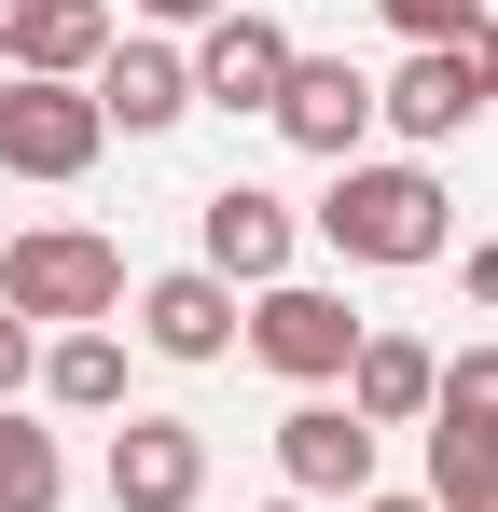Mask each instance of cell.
<instances>
[{"label":"cell","mask_w":498,"mask_h":512,"mask_svg":"<svg viewBox=\"0 0 498 512\" xmlns=\"http://www.w3.org/2000/svg\"><path fill=\"white\" fill-rule=\"evenodd\" d=\"M429 374H443V360H429L415 333H374V319H360V346H346L332 388H346V416H360V429H415V416H429Z\"/></svg>","instance_id":"obj_13"},{"label":"cell","mask_w":498,"mask_h":512,"mask_svg":"<svg viewBox=\"0 0 498 512\" xmlns=\"http://www.w3.org/2000/svg\"><path fill=\"white\" fill-rule=\"evenodd\" d=\"M388 28H402V42H471L485 0H388Z\"/></svg>","instance_id":"obj_19"},{"label":"cell","mask_w":498,"mask_h":512,"mask_svg":"<svg viewBox=\"0 0 498 512\" xmlns=\"http://www.w3.org/2000/svg\"><path fill=\"white\" fill-rule=\"evenodd\" d=\"M346 263H429L457 222H443V180L429 167H332V194L305 208Z\"/></svg>","instance_id":"obj_1"},{"label":"cell","mask_w":498,"mask_h":512,"mask_svg":"<svg viewBox=\"0 0 498 512\" xmlns=\"http://www.w3.org/2000/svg\"><path fill=\"white\" fill-rule=\"evenodd\" d=\"M0 305H14L28 333H42V319H56V333H97V319L125 305V250L83 236V222H42V236L0 250Z\"/></svg>","instance_id":"obj_2"},{"label":"cell","mask_w":498,"mask_h":512,"mask_svg":"<svg viewBox=\"0 0 498 512\" xmlns=\"http://www.w3.org/2000/svg\"><path fill=\"white\" fill-rule=\"evenodd\" d=\"M360 512H429V499H360Z\"/></svg>","instance_id":"obj_23"},{"label":"cell","mask_w":498,"mask_h":512,"mask_svg":"<svg viewBox=\"0 0 498 512\" xmlns=\"http://www.w3.org/2000/svg\"><path fill=\"white\" fill-rule=\"evenodd\" d=\"M180 70H194V97H208V111H277V84H291V28L236 0V14H208V42H194Z\"/></svg>","instance_id":"obj_8"},{"label":"cell","mask_w":498,"mask_h":512,"mask_svg":"<svg viewBox=\"0 0 498 512\" xmlns=\"http://www.w3.org/2000/svg\"><path fill=\"white\" fill-rule=\"evenodd\" d=\"M277 471H291V499H374V429L346 402H291L277 416Z\"/></svg>","instance_id":"obj_9"},{"label":"cell","mask_w":498,"mask_h":512,"mask_svg":"<svg viewBox=\"0 0 498 512\" xmlns=\"http://www.w3.org/2000/svg\"><path fill=\"white\" fill-rule=\"evenodd\" d=\"M277 139L319 153V167H360V139H374V70H346V56H291V84H277Z\"/></svg>","instance_id":"obj_6"},{"label":"cell","mask_w":498,"mask_h":512,"mask_svg":"<svg viewBox=\"0 0 498 512\" xmlns=\"http://www.w3.org/2000/svg\"><path fill=\"white\" fill-rule=\"evenodd\" d=\"M42 388H56L70 416H111V402H125V346H111V319H97V333H56V346H42Z\"/></svg>","instance_id":"obj_15"},{"label":"cell","mask_w":498,"mask_h":512,"mask_svg":"<svg viewBox=\"0 0 498 512\" xmlns=\"http://www.w3.org/2000/svg\"><path fill=\"white\" fill-rule=\"evenodd\" d=\"M194 236H208V277H222V291H263V277H291V208H277L263 180H222V194L194 208Z\"/></svg>","instance_id":"obj_10"},{"label":"cell","mask_w":498,"mask_h":512,"mask_svg":"<svg viewBox=\"0 0 498 512\" xmlns=\"http://www.w3.org/2000/svg\"><path fill=\"white\" fill-rule=\"evenodd\" d=\"M111 56V14L97 0H0V70H28V84H83Z\"/></svg>","instance_id":"obj_11"},{"label":"cell","mask_w":498,"mask_h":512,"mask_svg":"<svg viewBox=\"0 0 498 512\" xmlns=\"http://www.w3.org/2000/svg\"><path fill=\"white\" fill-rule=\"evenodd\" d=\"M249 346H263L291 388H332V374H346V346H360V319H346V291H319V277H263Z\"/></svg>","instance_id":"obj_5"},{"label":"cell","mask_w":498,"mask_h":512,"mask_svg":"<svg viewBox=\"0 0 498 512\" xmlns=\"http://www.w3.org/2000/svg\"><path fill=\"white\" fill-rule=\"evenodd\" d=\"M97 139H111V125H97L83 84H28V70L0 84V167H14V180H83Z\"/></svg>","instance_id":"obj_4"},{"label":"cell","mask_w":498,"mask_h":512,"mask_svg":"<svg viewBox=\"0 0 498 512\" xmlns=\"http://www.w3.org/2000/svg\"><path fill=\"white\" fill-rule=\"evenodd\" d=\"M83 97H97V125H125V139H166V125L194 111V70H180L166 42H111V56L83 70Z\"/></svg>","instance_id":"obj_12"},{"label":"cell","mask_w":498,"mask_h":512,"mask_svg":"<svg viewBox=\"0 0 498 512\" xmlns=\"http://www.w3.org/2000/svg\"><path fill=\"white\" fill-rule=\"evenodd\" d=\"M277 512H319V499H277Z\"/></svg>","instance_id":"obj_24"},{"label":"cell","mask_w":498,"mask_h":512,"mask_svg":"<svg viewBox=\"0 0 498 512\" xmlns=\"http://www.w3.org/2000/svg\"><path fill=\"white\" fill-rule=\"evenodd\" d=\"M70 499V457H56V429H28L0 402V512H56Z\"/></svg>","instance_id":"obj_16"},{"label":"cell","mask_w":498,"mask_h":512,"mask_svg":"<svg viewBox=\"0 0 498 512\" xmlns=\"http://www.w3.org/2000/svg\"><path fill=\"white\" fill-rule=\"evenodd\" d=\"M429 512H498V443L429 429Z\"/></svg>","instance_id":"obj_18"},{"label":"cell","mask_w":498,"mask_h":512,"mask_svg":"<svg viewBox=\"0 0 498 512\" xmlns=\"http://www.w3.org/2000/svg\"><path fill=\"white\" fill-rule=\"evenodd\" d=\"M139 333H153L166 360H222V346H236V291H222L208 263H180V277L139 291Z\"/></svg>","instance_id":"obj_14"},{"label":"cell","mask_w":498,"mask_h":512,"mask_svg":"<svg viewBox=\"0 0 498 512\" xmlns=\"http://www.w3.org/2000/svg\"><path fill=\"white\" fill-rule=\"evenodd\" d=\"M429 429H471V443H498V346H457V360L429 374Z\"/></svg>","instance_id":"obj_17"},{"label":"cell","mask_w":498,"mask_h":512,"mask_svg":"<svg viewBox=\"0 0 498 512\" xmlns=\"http://www.w3.org/2000/svg\"><path fill=\"white\" fill-rule=\"evenodd\" d=\"M208 499V429L194 416H125L111 429V512H194Z\"/></svg>","instance_id":"obj_7"},{"label":"cell","mask_w":498,"mask_h":512,"mask_svg":"<svg viewBox=\"0 0 498 512\" xmlns=\"http://www.w3.org/2000/svg\"><path fill=\"white\" fill-rule=\"evenodd\" d=\"M471 305H498V236H485V250H471Z\"/></svg>","instance_id":"obj_22"},{"label":"cell","mask_w":498,"mask_h":512,"mask_svg":"<svg viewBox=\"0 0 498 512\" xmlns=\"http://www.w3.org/2000/svg\"><path fill=\"white\" fill-rule=\"evenodd\" d=\"M485 28H498V0H485Z\"/></svg>","instance_id":"obj_25"},{"label":"cell","mask_w":498,"mask_h":512,"mask_svg":"<svg viewBox=\"0 0 498 512\" xmlns=\"http://www.w3.org/2000/svg\"><path fill=\"white\" fill-rule=\"evenodd\" d=\"M28 374H42V333H28V319H14V305H0V402H14V388H28Z\"/></svg>","instance_id":"obj_20"},{"label":"cell","mask_w":498,"mask_h":512,"mask_svg":"<svg viewBox=\"0 0 498 512\" xmlns=\"http://www.w3.org/2000/svg\"><path fill=\"white\" fill-rule=\"evenodd\" d=\"M153 28H208V14H236V0H139Z\"/></svg>","instance_id":"obj_21"},{"label":"cell","mask_w":498,"mask_h":512,"mask_svg":"<svg viewBox=\"0 0 498 512\" xmlns=\"http://www.w3.org/2000/svg\"><path fill=\"white\" fill-rule=\"evenodd\" d=\"M485 97H498V28H471V42H415L402 84H374V125L457 139V125H485Z\"/></svg>","instance_id":"obj_3"}]
</instances>
